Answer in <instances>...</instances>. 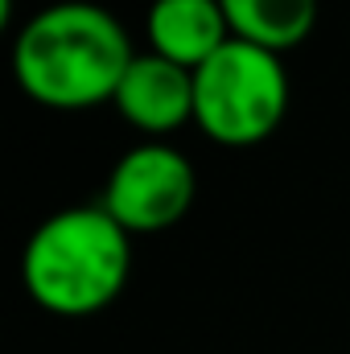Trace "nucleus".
<instances>
[{
  "label": "nucleus",
  "mask_w": 350,
  "mask_h": 354,
  "mask_svg": "<svg viewBox=\"0 0 350 354\" xmlns=\"http://www.w3.org/2000/svg\"><path fill=\"white\" fill-rule=\"evenodd\" d=\"M132 58V37L111 8L62 0L21 25L12 41V79L42 107L83 111L116 99Z\"/></svg>",
  "instance_id": "1"
},
{
  "label": "nucleus",
  "mask_w": 350,
  "mask_h": 354,
  "mask_svg": "<svg viewBox=\"0 0 350 354\" xmlns=\"http://www.w3.org/2000/svg\"><path fill=\"white\" fill-rule=\"evenodd\" d=\"M132 276V235L95 202L33 227L21 252L25 292L54 317L103 313Z\"/></svg>",
  "instance_id": "2"
},
{
  "label": "nucleus",
  "mask_w": 350,
  "mask_h": 354,
  "mask_svg": "<svg viewBox=\"0 0 350 354\" xmlns=\"http://www.w3.org/2000/svg\"><path fill=\"white\" fill-rule=\"evenodd\" d=\"M288 111L284 58L231 37L194 71V124L227 149L264 145Z\"/></svg>",
  "instance_id": "3"
},
{
  "label": "nucleus",
  "mask_w": 350,
  "mask_h": 354,
  "mask_svg": "<svg viewBox=\"0 0 350 354\" xmlns=\"http://www.w3.org/2000/svg\"><path fill=\"white\" fill-rule=\"evenodd\" d=\"M198 198V174L174 145L149 140L128 149L103 185V210L128 235H153L181 223Z\"/></svg>",
  "instance_id": "4"
},
{
  "label": "nucleus",
  "mask_w": 350,
  "mask_h": 354,
  "mask_svg": "<svg viewBox=\"0 0 350 354\" xmlns=\"http://www.w3.org/2000/svg\"><path fill=\"white\" fill-rule=\"evenodd\" d=\"M116 111L145 136H169L181 124H194V71L145 50L132 58L116 91Z\"/></svg>",
  "instance_id": "5"
},
{
  "label": "nucleus",
  "mask_w": 350,
  "mask_h": 354,
  "mask_svg": "<svg viewBox=\"0 0 350 354\" xmlns=\"http://www.w3.org/2000/svg\"><path fill=\"white\" fill-rule=\"evenodd\" d=\"M145 41L153 54L198 71L231 41V25L219 0H153L145 17Z\"/></svg>",
  "instance_id": "6"
},
{
  "label": "nucleus",
  "mask_w": 350,
  "mask_h": 354,
  "mask_svg": "<svg viewBox=\"0 0 350 354\" xmlns=\"http://www.w3.org/2000/svg\"><path fill=\"white\" fill-rule=\"evenodd\" d=\"M231 25V37L252 41L272 54L297 50L317 25V0H219Z\"/></svg>",
  "instance_id": "7"
}]
</instances>
